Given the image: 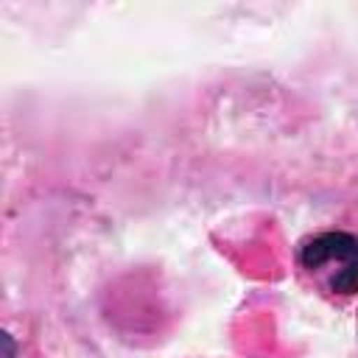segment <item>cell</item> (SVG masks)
Instances as JSON below:
<instances>
[{
    "instance_id": "6da1fadb",
    "label": "cell",
    "mask_w": 358,
    "mask_h": 358,
    "mask_svg": "<svg viewBox=\"0 0 358 358\" xmlns=\"http://www.w3.org/2000/svg\"><path fill=\"white\" fill-rule=\"evenodd\" d=\"M302 274L327 296H355L358 294V235L344 229H330L310 235L296 252Z\"/></svg>"
}]
</instances>
